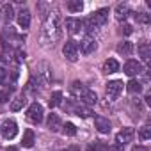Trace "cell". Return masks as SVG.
Listing matches in <instances>:
<instances>
[{
  "instance_id": "6da1fadb",
  "label": "cell",
  "mask_w": 151,
  "mask_h": 151,
  "mask_svg": "<svg viewBox=\"0 0 151 151\" xmlns=\"http://www.w3.org/2000/svg\"><path fill=\"white\" fill-rule=\"evenodd\" d=\"M59 22H60L59 13H50L48 20L45 23V36L48 37V41L52 45H53V41H57L60 37V25H59Z\"/></svg>"
},
{
  "instance_id": "7a4b0ae2",
  "label": "cell",
  "mask_w": 151,
  "mask_h": 151,
  "mask_svg": "<svg viewBox=\"0 0 151 151\" xmlns=\"http://www.w3.org/2000/svg\"><path fill=\"white\" fill-rule=\"evenodd\" d=\"M107 20H109V9H98L96 13H93L86 22H82L84 23V27H86V30H96L98 27H101V25H105L107 23Z\"/></svg>"
},
{
  "instance_id": "3957f363",
  "label": "cell",
  "mask_w": 151,
  "mask_h": 151,
  "mask_svg": "<svg viewBox=\"0 0 151 151\" xmlns=\"http://www.w3.org/2000/svg\"><path fill=\"white\" fill-rule=\"evenodd\" d=\"M43 116H45V110H43V107L36 101V103H32L30 107H29V110H27V119L32 123V124H39L41 121H43Z\"/></svg>"
},
{
  "instance_id": "277c9868",
  "label": "cell",
  "mask_w": 151,
  "mask_h": 151,
  "mask_svg": "<svg viewBox=\"0 0 151 151\" xmlns=\"http://www.w3.org/2000/svg\"><path fill=\"white\" fill-rule=\"evenodd\" d=\"M62 53L69 62H75L78 59V45L75 41H66L64 46H62Z\"/></svg>"
},
{
  "instance_id": "5b68a950",
  "label": "cell",
  "mask_w": 151,
  "mask_h": 151,
  "mask_svg": "<svg viewBox=\"0 0 151 151\" xmlns=\"http://www.w3.org/2000/svg\"><path fill=\"white\" fill-rule=\"evenodd\" d=\"M66 109H68V110H71L75 116H78V117H84V119L91 116V109H89V107H86L82 101H71V103H69Z\"/></svg>"
},
{
  "instance_id": "8992f818",
  "label": "cell",
  "mask_w": 151,
  "mask_h": 151,
  "mask_svg": "<svg viewBox=\"0 0 151 151\" xmlns=\"http://www.w3.org/2000/svg\"><path fill=\"white\" fill-rule=\"evenodd\" d=\"M0 132H2L4 139L11 140V139H14L16 133H18V124H16L13 119H7V121H4V124H2V128H0Z\"/></svg>"
},
{
  "instance_id": "52a82bcc",
  "label": "cell",
  "mask_w": 151,
  "mask_h": 151,
  "mask_svg": "<svg viewBox=\"0 0 151 151\" xmlns=\"http://www.w3.org/2000/svg\"><path fill=\"white\" fill-rule=\"evenodd\" d=\"M133 137H135V130L133 128H123L117 135H116V144H119V146H124V144H128V142H132L133 140Z\"/></svg>"
},
{
  "instance_id": "ba28073f",
  "label": "cell",
  "mask_w": 151,
  "mask_h": 151,
  "mask_svg": "<svg viewBox=\"0 0 151 151\" xmlns=\"http://www.w3.org/2000/svg\"><path fill=\"white\" fill-rule=\"evenodd\" d=\"M123 82L121 80H112V82H109L107 84V96L110 98V100H116L119 94H121V91H123Z\"/></svg>"
},
{
  "instance_id": "9c48e42d",
  "label": "cell",
  "mask_w": 151,
  "mask_h": 151,
  "mask_svg": "<svg viewBox=\"0 0 151 151\" xmlns=\"http://www.w3.org/2000/svg\"><path fill=\"white\" fill-rule=\"evenodd\" d=\"M144 69H142V64L139 62V60H128L126 64H124V73L128 75V77H135V75H140Z\"/></svg>"
},
{
  "instance_id": "30bf717a",
  "label": "cell",
  "mask_w": 151,
  "mask_h": 151,
  "mask_svg": "<svg viewBox=\"0 0 151 151\" xmlns=\"http://www.w3.org/2000/svg\"><path fill=\"white\" fill-rule=\"evenodd\" d=\"M80 50H82L84 55L93 53V52L96 50V39H94L93 36H86V37L82 39V43H80Z\"/></svg>"
},
{
  "instance_id": "8fae6325",
  "label": "cell",
  "mask_w": 151,
  "mask_h": 151,
  "mask_svg": "<svg viewBox=\"0 0 151 151\" xmlns=\"http://www.w3.org/2000/svg\"><path fill=\"white\" fill-rule=\"evenodd\" d=\"M82 27H84L82 20H78V18H66V29H68L69 34H78L82 30Z\"/></svg>"
},
{
  "instance_id": "7c38bea8",
  "label": "cell",
  "mask_w": 151,
  "mask_h": 151,
  "mask_svg": "<svg viewBox=\"0 0 151 151\" xmlns=\"http://www.w3.org/2000/svg\"><path fill=\"white\" fill-rule=\"evenodd\" d=\"M94 126L100 133H109L110 132V121L103 116H96L94 117Z\"/></svg>"
},
{
  "instance_id": "4fadbf2b",
  "label": "cell",
  "mask_w": 151,
  "mask_h": 151,
  "mask_svg": "<svg viewBox=\"0 0 151 151\" xmlns=\"http://www.w3.org/2000/svg\"><path fill=\"white\" fill-rule=\"evenodd\" d=\"M46 126L52 130V132H59L62 128V123H60V117L57 114H48V119H46Z\"/></svg>"
},
{
  "instance_id": "5bb4252c",
  "label": "cell",
  "mask_w": 151,
  "mask_h": 151,
  "mask_svg": "<svg viewBox=\"0 0 151 151\" xmlns=\"http://www.w3.org/2000/svg\"><path fill=\"white\" fill-rule=\"evenodd\" d=\"M86 91H87V87H86L82 82H78V80H75V82L71 84V87H69V93H71L75 98H82Z\"/></svg>"
},
{
  "instance_id": "9a60e30c",
  "label": "cell",
  "mask_w": 151,
  "mask_h": 151,
  "mask_svg": "<svg viewBox=\"0 0 151 151\" xmlns=\"http://www.w3.org/2000/svg\"><path fill=\"white\" fill-rule=\"evenodd\" d=\"M18 25L22 29H29L30 27V11L29 9H22L18 13Z\"/></svg>"
},
{
  "instance_id": "2e32d148",
  "label": "cell",
  "mask_w": 151,
  "mask_h": 151,
  "mask_svg": "<svg viewBox=\"0 0 151 151\" xmlns=\"http://www.w3.org/2000/svg\"><path fill=\"white\" fill-rule=\"evenodd\" d=\"M80 101H82L86 107H93V105H96V101H98V96H96V93H94V91L87 89V91L84 93V96L80 98Z\"/></svg>"
},
{
  "instance_id": "e0dca14e",
  "label": "cell",
  "mask_w": 151,
  "mask_h": 151,
  "mask_svg": "<svg viewBox=\"0 0 151 151\" xmlns=\"http://www.w3.org/2000/svg\"><path fill=\"white\" fill-rule=\"evenodd\" d=\"M34 142H36V135H34V132H32L30 128L25 130V132H23V139H22V146H23V147H32Z\"/></svg>"
},
{
  "instance_id": "ac0fdd59",
  "label": "cell",
  "mask_w": 151,
  "mask_h": 151,
  "mask_svg": "<svg viewBox=\"0 0 151 151\" xmlns=\"http://www.w3.org/2000/svg\"><path fill=\"white\" fill-rule=\"evenodd\" d=\"M103 71H105L107 75L119 71V62H117L116 59H107V60L103 62Z\"/></svg>"
},
{
  "instance_id": "d6986e66",
  "label": "cell",
  "mask_w": 151,
  "mask_h": 151,
  "mask_svg": "<svg viewBox=\"0 0 151 151\" xmlns=\"http://www.w3.org/2000/svg\"><path fill=\"white\" fill-rule=\"evenodd\" d=\"M128 14H130V7H128L126 4H117V6H116V18H117L119 22L126 20Z\"/></svg>"
},
{
  "instance_id": "ffe728a7",
  "label": "cell",
  "mask_w": 151,
  "mask_h": 151,
  "mask_svg": "<svg viewBox=\"0 0 151 151\" xmlns=\"http://www.w3.org/2000/svg\"><path fill=\"white\" fill-rule=\"evenodd\" d=\"M132 52H133V43L123 41V43L117 45V53H121V55H132Z\"/></svg>"
},
{
  "instance_id": "44dd1931",
  "label": "cell",
  "mask_w": 151,
  "mask_h": 151,
  "mask_svg": "<svg viewBox=\"0 0 151 151\" xmlns=\"http://www.w3.org/2000/svg\"><path fill=\"white\" fill-rule=\"evenodd\" d=\"M139 53H140L142 60H144V62H147V60H149V57H151V46H149L147 43L139 45Z\"/></svg>"
},
{
  "instance_id": "7402d4cb",
  "label": "cell",
  "mask_w": 151,
  "mask_h": 151,
  "mask_svg": "<svg viewBox=\"0 0 151 151\" xmlns=\"http://www.w3.org/2000/svg\"><path fill=\"white\" fill-rule=\"evenodd\" d=\"M126 91H128V93H132V94H135V93L139 94V93L142 91V84H140V82H137V80H130V82L126 84Z\"/></svg>"
},
{
  "instance_id": "603a6c76",
  "label": "cell",
  "mask_w": 151,
  "mask_h": 151,
  "mask_svg": "<svg viewBox=\"0 0 151 151\" xmlns=\"http://www.w3.org/2000/svg\"><path fill=\"white\" fill-rule=\"evenodd\" d=\"M50 107L52 109H55V107H59L60 103H62V93L60 91H55V93H52V96H50Z\"/></svg>"
},
{
  "instance_id": "cb8c5ba5",
  "label": "cell",
  "mask_w": 151,
  "mask_h": 151,
  "mask_svg": "<svg viewBox=\"0 0 151 151\" xmlns=\"http://www.w3.org/2000/svg\"><path fill=\"white\" fill-rule=\"evenodd\" d=\"M68 9L71 13H80L84 9V4H82V0H69L68 2Z\"/></svg>"
},
{
  "instance_id": "d4e9b609",
  "label": "cell",
  "mask_w": 151,
  "mask_h": 151,
  "mask_svg": "<svg viewBox=\"0 0 151 151\" xmlns=\"http://www.w3.org/2000/svg\"><path fill=\"white\" fill-rule=\"evenodd\" d=\"M2 14H4V20H6V22H11V20L14 18L13 6H11V4H4V6H2Z\"/></svg>"
},
{
  "instance_id": "484cf974",
  "label": "cell",
  "mask_w": 151,
  "mask_h": 151,
  "mask_svg": "<svg viewBox=\"0 0 151 151\" xmlns=\"http://www.w3.org/2000/svg\"><path fill=\"white\" fill-rule=\"evenodd\" d=\"M87 151H107V146L101 140H94L87 146Z\"/></svg>"
},
{
  "instance_id": "4316f807",
  "label": "cell",
  "mask_w": 151,
  "mask_h": 151,
  "mask_svg": "<svg viewBox=\"0 0 151 151\" xmlns=\"http://www.w3.org/2000/svg\"><path fill=\"white\" fill-rule=\"evenodd\" d=\"M25 101H27V100H25L23 96H22V98H16V100L11 103V110H13V112H18V110H22V109H23V105H25Z\"/></svg>"
},
{
  "instance_id": "83f0119b",
  "label": "cell",
  "mask_w": 151,
  "mask_h": 151,
  "mask_svg": "<svg viewBox=\"0 0 151 151\" xmlns=\"http://www.w3.org/2000/svg\"><path fill=\"white\" fill-rule=\"evenodd\" d=\"M62 128H64V133H66L68 137H73V135H77V128H75V124H73V123H66Z\"/></svg>"
},
{
  "instance_id": "f1b7e54d",
  "label": "cell",
  "mask_w": 151,
  "mask_h": 151,
  "mask_svg": "<svg viewBox=\"0 0 151 151\" xmlns=\"http://www.w3.org/2000/svg\"><path fill=\"white\" fill-rule=\"evenodd\" d=\"M135 20L139 22V23H144V25H147L149 23V14H146V13H139V14H135Z\"/></svg>"
},
{
  "instance_id": "f546056e",
  "label": "cell",
  "mask_w": 151,
  "mask_h": 151,
  "mask_svg": "<svg viewBox=\"0 0 151 151\" xmlns=\"http://www.w3.org/2000/svg\"><path fill=\"white\" fill-rule=\"evenodd\" d=\"M139 137H140L142 140H147V139H151V128H149V126H144V128L140 130Z\"/></svg>"
},
{
  "instance_id": "4dcf8cb0",
  "label": "cell",
  "mask_w": 151,
  "mask_h": 151,
  "mask_svg": "<svg viewBox=\"0 0 151 151\" xmlns=\"http://www.w3.org/2000/svg\"><path fill=\"white\" fill-rule=\"evenodd\" d=\"M7 75H9V71L0 66V84H6L7 82Z\"/></svg>"
},
{
  "instance_id": "1f68e13d",
  "label": "cell",
  "mask_w": 151,
  "mask_h": 151,
  "mask_svg": "<svg viewBox=\"0 0 151 151\" xmlns=\"http://www.w3.org/2000/svg\"><path fill=\"white\" fill-rule=\"evenodd\" d=\"M121 34H124V36H130V34H132V25L124 23V25L121 27Z\"/></svg>"
},
{
  "instance_id": "d6a6232c",
  "label": "cell",
  "mask_w": 151,
  "mask_h": 151,
  "mask_svg": "<svg viewBox=\"0 0 151 151\" xmlns=\"http://www.w3.org/2000/svg\"><path fill=\"white\" fill-rule=\"evenodd\" d=\"M7 100H9V91H2V93H0V105L6 103Z\"/></svg>"
},
{
  "instance_id": "836d02e7",
  "label": "cell",
  "mask_w": 151,
  "mask_h": 151,
  "mask_svg": "<svg viewBox=\"0 0 151 151\" xmlns=\"http://www.w3.org/2000/svg\"><path fill=\"white\" fill-rule=\"evenodd\" d=\"M107 151H124V149H123V146H119V144H112L110 147H107Z\"/></svg>"
},
{
  "instance_id": "e575fe53",
  "label": "cell",
  "mask_w": 151,
  "mask_h": 151,
  "mask_svg": "<svg viewBox=\"0 0 151 151\" xmlns=\"http://www.w3.org/2000/svg\"><path fill=\"white\" fill-rule=\"evenodd\" d=\"M132 151H149V149H147V147H144V146H135Z\"/></svg>"
},
{
  "instance_id": "d590c367",
  "label": "cell",
  "mask_w": 151,
  "mask_h": 151,
  "mask_svg": "<svg viewBox=\"0 0 151 151\" xmlns=\"http://www.w3.org/2000/svg\"><path fill=\"white\" fill-rule=\"evenodd\" d=\"M7 151H16V147H9V149H7Z\"/></svg>"
},
{
  "instance_id": "8d00e7d4",
  "label": "cell",
  "mask_w": 151,
  "mask_h": 151,
  "mask_svg": "<svg viewBox=\"0 0 151 151\" xmlns=\"http://www.w3.org/2000/svg\"><path fill=\"white\" fill-rule=\"evenodd\" d=\"M62 151H71V149H62Z\"/></svg>"
}]
</instances>
